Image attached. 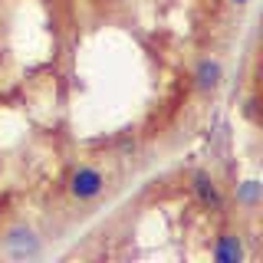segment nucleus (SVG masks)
Segmentation results:
<instances>
[{
  "label": "nucleus",
  "instance_id": "1",
  "mask_svg": "<svg viewBox=\"0 0 263 263\" xmlns=\"http://www.w3.org/2000/svg\"><path fill=\"white\" fill-rule=\"evenodd\" d=\"M0 243H4V250L10 253L13 260H30V257H40V250H43V243H40L36 230L30 224H13L4 230V237H0Z\"/></svg>",
  "mask_w": 263,
  "mask_h": 263
},
{
  "label": "nucleus",
  "instance_id": "2",
  "mask_svg": "<svg viewBox=\"0 0 263 263\" xmlns=\"http://www.w3.org/2000/svg\"><path fill=\"white\" fill-rule=\"evenodd\" d=\"M102 191H105V175L96 164H79L69 175V194L76 201H96Z\"/></svg>",
  "mask_w": 263,
  "mask_h": 263
},
{
  "label": "nucleus",
  "instance_id": "3",
  "mask_svg": "<svg viewBox=\"0 0 263 263\" xmlns=\"http://www.w3.org/2000/svg\"><path fill=\"white\" fill-rule=\"evenodd\" d=\"M191 191L197 197V204H201L204 211H214V214H220L224 211V191H220V184L214 181L208 171H194L191 175Z\"/></svg>",
  "mask_w": 263,
  "mask_h": 263
},
{
  "label": "nucleus",
  "instance_id": "4",
  "mask_svg": "<svg viewBox=\"0 0 263 263\" xmlns=\"http://www.w3.org/2000/svg\"><path fill=\"white\" fill-rule=\"evenodd\" d=\"M191 79L201 92H214V89H220V82H224V63H220L217 56H204V60H197Z\"/></svg>",
  "mask_w": 263,
  "mask_h": 263
},
{
  "label": "nucleus",
  "instance_id": "5",
  "mask_svg": "<svg viewBox=\"0 0 263 263\" xmlns=\"http://www.w3.org/2000/svg\"><path fill=\"white\" fill-rule=\"evenodd\" d=\"M211 257L217 263H240L243 260V243L237 234H230V230H224V234H217V240H214L211 247Z\"/></svg>",
  "mask_w": 263,
  "mask_h": 263
},
{
  "label": "nucleus",
  "instance_id": "6",
  "mask_svg": "<svg viewBox=\"0 0 263 263\" xmlns=\"http://www.w3.org/2000/svg\"><path fill=\"white\" fill-rule=\"evenodd\" d=\"M257 197H260V184L257 181H243V187L237 191V201L247 204V208H257Z\"/></svg>",
  "mask_w": 263,
  "mask_h": 263
},
{
  "label": "nucleus",
  "instance_id": "7",
  "mask_svg": "<svg viewBox=\"0 0 263 263\" xmlns=\"http://www.w3.org/2000/svg\"><path fill=\"white\" fill-rule=\"evenodd\" d=\"M227 4H234V7H247L250 0H227Z\"/></svg>",
  "mask_w": 263,
  "mask_h": 263
}]
</instances>
